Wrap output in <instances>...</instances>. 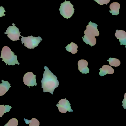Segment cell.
I'll return each mask as SVG.
<instances>
[{
    "mask_svg": "<svg viewBox=\"0 0 126 126\" xmlns=\"http://www.w3.org/2000/svg\"><path fill=\"white\" fill-rule=\"evenodd\" d=\"M44 69L45 71L41 81L42 88L43 89V92H49L53 95L54 90L59 85V81L57 77L54 75L47 66H45Z\"/></svg>",
    "mask_w": 126,
    "mask_h": 126,
    "instance_id": "6da1fadb",
    "label": "cell"
},
{
    "mask_svg": "<svg viewBox=\"0 0 126 126\" xmlns=\"http://www.w3.org/2000/svg\"><path fill=\"white\" fill-rule=\"evenodd\" d=\"M0 58L4 62L6 65H14L15 64L19 65L17 60V56L15 55L14 51H12L11 48L8 46H4L1 51Z\"/></svg>",
    "mask_w": 126,
    "mask_h": 126,
    "instance_id": "7a4b0ae2",
    "label": "cell"
},
{
    "mask_svg": "<svg viewBox=\"0 0 126 126\" xmlns=\"http://www.w3.org/2000/svg\"><path fill=\"white\" fill-rule=\"evenodd\" d=\"M73 7L74 6L70 1L65 0L60 5L59 8L60 14L67 19L70 18L73 16L75 11Z\"/></svg>",
    "mask_w": 126,
    "mask_h": 126,
    "instance_id": "3957f363",
    "label": "cell"
},
{
    "mask_svg": "<svg viewBox=\"0 0 126 126\" xmlns=\"http://www.w3.org/2000/svg\"><path fill=\"white\" fill-rule=\"evenodd\" d=\"M21 37L22 44L24 43L25 46L29 49H34L35 47H37L41 40H42V39L40 36L35 37L31 36L25 37L21 36Z\"/></svg>",
    "mask_w": 126,
    "mask_h": 126,
    "instance_id": "277c9868",
    "label": "cell"
},
{
    "mask_svg": "<svg viewBox=\"0 0 126 126\" xmlns=\"http://www.w3.org/2000/svg\"><path fill=\"white\" fill-rule=\"evenodd\" d=\"M5 33L8 34V37L13 41L19 40L20 37L21 36L19 29L15 26L14 23L12 24V26L8 28Z\"/></svg>",
    "mask_w": 126,
    "mask_h": 126,
    "instance_id": "5b68a950",
    "label": "cell"
},
{
    "mask_svg": "<svg viewBox=\"0 0 126 126\" xmlns=\"http://www.w3.org/2000/svg\"><path fill=\"white\" fill-rule=\"evenodd\" d=\"M70 102L66 98L62 99L60 100L59 103L56 105L59 110L60 112L65 113L67 111L73 112V110L71 109Z\"/></svg>",
    "mask_w": 126,
    "mask_h": 126,
    "instance_id": "8992f818",
    "label": "cell"
},
{
    "mask_svg": "<svg viewBox=\"0 0 126 126\" xmlns=\"http://www.w3.org/2000/svg\"><path fill=\"white\" fill-rule=\"evenodd\" d=\"M36 75L32 72L26 73L23 77V82L28 87H33L37 85L36 79Z\"/></svg>",
    "mask_w": 126,
    "mask_h": 126,
    "instance_id": "52a82bcc",
    "label": "cell"
},
{
    "mask_svg": "<svg viewBox=\"0 0 126 126\" xmlns=\"http://www.w3.org/2000/svg\"><path fill=\"white\" fill-rule=\"evenodd\" d=\"M97 27L98 25L90 21L88 23V25L87 26V29L84 31V32L94 36H98L99 33Z\"/></svg>",
    "mask_w": 126,
    "mask_h": 126,
    "instance_id": "ba28073f",
    "label": "cell"
},
{
    "mask_svg": "<svg viewBox=\"0 0 126 126\" xmlns=\"http://www.w3.org/2000/svg\"><path fill=\"white\" fill-rule=\"evenodd\" d=\"M88 63L85 60H80L78 62V65L79 70L82 74H86L89 73L90 69L88 67Z\"/></svg>",
    "mask_w": 126,
    "mask_h": 126,
    "instance_id": "9c48e42d",
    "label": "cell"
},
{
    "mask_svg": "<svg viewBox=\"0 0 126 126\" xmlns=\"http://www.w3.org/2000/svg\"><path fill=\"white\" fill-rule=\"evenodd\" d=\"M84 36L82 37L84 42L87 45H90L91 47L95 46L96 43V41L95 36L85 32H84Z\"/></svg>",
    "mask_w": 126,
    "mask_h": 126,
    "instance_id": "30bf717a",
    "label": "cell"
},
{
    "mask_svg": "<svg viewBox=\"0 0 126 126\" xmlns=\"http://www.w3.org/2000/svg\"><path fill=\"white\" fill-rule=\"evenodd\" d=\"M115 36L117 39H119L121 43V45H124L126 46V33L125 31L122 30L116 31Z\"/></svg>",
    "mask_w": 126,
    "mask_h": 126,
    "instance_id": "8fae6325",
    "label": "cell"
},
{
    "mask_svg": "<svg viewBox=\"0 0 126 126\" xmlns=\"http://www.w3.org/2000/svg\"><path fill=\"white\" fill-rule=\"evenodd\" d=\"M99 74L101 76H104L106 74H112L114 73V70L111 66L108 65H104L99 69Z\"/></svg>",
    "mask_w": 126,
    "mask_h": 126,
    "instance_id": "7c38bea8",
    "label": "cell"
},
{
    "mask_svg": "<svg viewBox=\"0 0 126 126\" xmlns=\"http://www.w3.org/2000/svg\"><path fill=\"white\" fill-rule=\"evenodd\" d=\"M2 83H0V96L5 95L11 87V84L8 81L2 80Z\"/></svg>",
    "mask_w": 126,
    "mask_h": 126,
    "instance_id": "4fadbf2b",
    "label": "cell"
},
{
    "mask_svg": "<svg viewBox=\"0 0 126 126\" xmlns=\"http://www.w3.org/2000/svg\"><path fill=\"white\" fill-rule=\"evenodd\" d=\"M110 10L109 12L112 14V15L117 16L119 14L120 8V5L119 3L117 2L112 3L110 5Z\"/></svg>",
    "mask_w": 126,
    "mask_h": 126,
    "instance_id": "5bb4252c",
    "label": "cell"
},
{
    "mask_svg": "<svg viewBox=\"0 0 126 126\" xmlns=\"http://www.w3.org/2000/svg\"><path fill=\"white\" fill-rule=\"evenodd\" d=\"M65 48L67 51L71 52L73 54H75L78 51V46L74 43L71 42L70 44H68L66 46Z\"/></svg>",
    "mask_w": 126,
    "mask_h": 126,
    "instance_id": "9a60e30c",
    "label": "cell"
},
{
    "mask_svg": "<svg viewBox=\"0 0 126 126\" xmlns=\"http://www.w3.org/2000/svg\"><path fill=\"white\" fill-rule=\"evenodd\" d=\"M11 108L9 105H0V117H2V116L5 113L9 112Z\"/></svg>",
    "mask_w": 126,
    "mask_h": 126,
    "instance_id": "2e32d148",
    "label": "cell"
},
{
    "mask_svg": "<svg viewBox=\"0 0 126 126\" xmlns=\"http://www.w3.org/2000/svg\"><path fill=\"white\" fill-rule=\"evenodd\" d=\"M26 124H29L30 126H39L40 125V122L39 120L35 118H33L32 120H29L24 119Z\"/></svg>",
    "mask_w": 126,
    "mask_h": 126,
    "instance_id": "e0dca14e",
    "label": "cell"
},
{
    "mask_svg": "<svg viewBox=\"0 0 126 126\" xmlns=\"http://www.w3.org/2000/svg\"><path fill=\"white\" fill-rule=\"evenodd\" d=\"M108 62H109V64L110 66L113 67H118L120 65L121 62L118 59L114 58H110L108 60Z\"/></svg>",
    "mask_w": 126,
    "mask_h": 126,
    "instance_id": "ac0fdd59",
    "label": "cell"
},
{
    "mask_svg": "<svg viewBox=\"0 0 126 126\" xmlns=\"http://www.w3.org/2000/svg\"><path fill=\"white\" fill-rule=\"evenodd\" d=\"M18 125V120L15 118H13L10 119L5 126H17Z\"/></svg>",
    "mask_w": 126,
    "mask_h": 126,
    "instance_id": "d6986e66",
    "label": "cell"
},
{
    "mask_svg": "<svg viewBox=\"0 0 126 126\" xmlns=\"http://www.w3.org/2000/svg\"><path fill=\"white\" fill-rule=\"evenodd\" d=\"M98 4L100 5H107L110 1V0H94Z\"/></svg>",
    "mask_w": 126,
    "mask_h": 126,
    "instance_id": "ffe728a7",
    "label": "cell"
},
{
    "mask_svg": "<svg viewBox=\"0 0 126 126\" xmlns=\"http://www.w3.org/2000/svg\"><path fill=\"white\" fill-rule=\"evenodd\" d=\"M6 12L5 8L2 6H0V17L5 16L4 13Z\"/></svg>",
    "mask_w": 126,
    "mask_h": 126,
    "instance_id": "44dd1931",
    "label": "cell"
},
{
    "mask_svg": "<svg viewBox=\"0 0 126 126\" xmlns=\"http://www.w3.org/2000/svg\"><path fill=\"white\" fill-rule=\"evenodd\" d=\"M126 93H125L124 96V99L123 101H122V103H123V104H122V106H123V107H124V108L125 109H126Z\"/></svg>",
    "mask_w": 126,
    "mask_h": 126,
    "instance_id": "7402d4cb",
    "label": "cell"
}]
</instances>
